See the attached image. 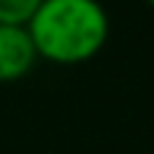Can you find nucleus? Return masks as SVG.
<instances>
[{
    "mask_svg": "<svg viewBox=\"0 0 154 154\" xmlns=\"http://www.w3.org/2000/svg\"><path fill=\"white\" fill-rule=\"evenodd\" d=\"M35 54L54 65H79L108 41V14L100 0H41L24 24Z\"/></svg>",
    "mask_w": 154,
    "mask_h": 154,
    "instance_id": "obj_1",
    "label": "nucleus"
},
{
    "mask_svg": "<svg viewBox=\"0 0 154 154\" xmlns=\"http://www.w3.org/2000/svg\"><path fill=\"white\" fill-rule=\"evenodd\" d=\"M38 62L24 24H0V84L24 79Z\"/></svg>",
    "mask_w": 154,
    "mask_h": 154,
    "instance_id": "obj_2",
    "label": "nucleus"
},
{
    "mask_svg": "<svg viewBox=\"0 0 154 154\" xmlns=\"http://www.w3.org/2000/svg\"><path fill=\"white\" fill-rule=\"evenodd\" d=\"M41 0H0V24H27Z\"/></svg>",
    "mask_w": 154,
    "mask_h": 154,
    "instance_id": "obj_3",
    "label": "nucleus"
},
{
    "mask_svg": "<svg viewBox=\"0 0 154 154\" xmlns=\"http://www.w3.org/2000/svg\"><path fill=\"white\" fill-rule=\"evenodd\" d=\"M146 3H149V5H152V8H154V0H146Z\"/></svg>",
    "mask_w": 154,
    "mask_h": 154,
    "instance_id": "obj_4",
    "label": "nucleus"
}]
</instances>
